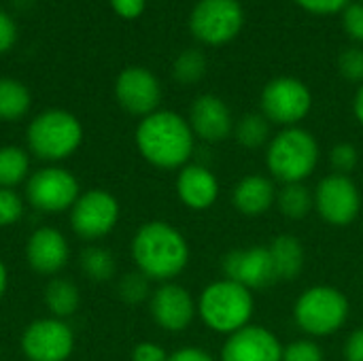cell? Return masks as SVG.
Listing matches in <instances>:
<instances>
[{
  "label": "cell",
  "mask_w": 363,
  "mask_h": 361,
  "mask_svg": "<svg viewBox=\"0 0 363 361\" xmlns=\"http://www.w3.org/2000/svg\"><path fill=\"white\" fill-rule=\"evenodd\" d=\"M134 140L143 160L160 170H181L196 151L189 121L174 111H155L143 117Z\"/></svg>",
  "instance_id": "6da1fadb"
},
{
  "label": "cell",
  "mask_w": 363,
  "mask_h": 361,
  "mask_svg": "<svg viewBox=\"0 0 363 361\" xmlns=\"http://www.w3.org/2000/svg\"><path fill=\"white\" fill-rule=\"evenodd\" d=\"M132 260L136 270L149 281L170 283L189 264V243L181 230L168 221H147L132 238Z\"/></svg>",
  "instance_id": "7a4b0ae2"
},
{
  "label": "cell",
  "mask_w": 363,
  "mask_h": 361,
  "mask_svg": "<svg viewBox=\"0 0 363 361\" xmlns=\"http://www.w3.org/2000/svg\"><path fill=\"white\" fill-rule=\"evenodd\" d=\"M321 162V147L302 126L281 128L266 147V168L281 185L306 183Z\"/></svg>",
  "instance_id": "3957f363"
},
{
  "label": "cell",
  "mask_w": 363,
  "mask_h": 361,
  "mask_svg": "<svg viewBox=\"0 0 363 361\" xmlns=\"http://www.w3.org/2000/svg\"><path fill=\"white\" fill-rule=\"evenodd\" d=\"M196 302L200 321L221 336H232L234 332L251 326L255 313L253 291L225 277L208 283Z\"/></svg>",
  "instance_id": "277c9868"
},
{
  "label": "cell",
  "mask_w": 363,
  "mask_h": 361,
  "mask_svg": "<svg viewBox=\"0 0 363 361\" xmlns=\"http://www.w3.org/2000/svg\"><path fill=\"white\" fill-rule=\"evenodd\" d=\"M351 315V302L342 289L334 285L306 287L294 302V321L308 338H325L338 334Z\"/></svg>",
  "instance_id": "5b68a950"
},
{
  "label": "cell",
  "mask_w": 363,
  "mask_h": 361,
  "mask_svg": "<svg viewBox=\"0 0 363 361\" xmlns=\"http://www.w3.org/2000/svg\"><path fill=\"white\" fill-rule=\"evenodd\" d=\"M26 138L30 151L38 160L62 162L79 149L83 140V128L74 115L51 109L32 119Z\"/></svg>",
  "instance_id": "8992f818"
},
{
  "label": "cell",
  "mask_w": 363,
  "mask_h": 361,
  "mask_svg": "<svg viewBox=\"0 0 363 361\" xmlns=\"http://www.w3.org/2000/svg\"><path fill=\"white\" fill-rule=\"evenodd\" d=\"M259 109L270 123L279 128H294L313 111V91L296 77H274L262 89Z\"/></svg>",
  "instance_id": "52a82bcc"
},
{
  "label": "cell",
  "mask_w": 363,
  "mask_h": 361,
  "mask_svg": "<svg viewBox=\"0 0 363 361\" xmlns=\"http://www.w3.org/2000/svg\"><path fill=\"white\" fill-rule=\"evenodd\" d=\"M245 26V9L238 0H198L189 15V30L196 40L223 47Z\"/></svg>",
  "instance_id": "ba28073f"
},
{
  "label": "cell",
  "mask_w": 363,
  "mask_h": 361,
  "mask_svg": "<svg viewBox=\"0 0 363 361\" xmlns=\"http://www.w3.org/2000/svg\"><path fill=\"white\" fill-rule=\"evenodd\" d=\"M315 213L332 228H349L362 213L363 198L353 177L330 172L313 189Z\"/></svg>",
  "instance_id": "9c48e42d"
},
{
  "label": "cell",
  "mask_w": 363,
  "mask_h": 361,
  "mask_svg": "<svg viewBox=\"0 0 363 361\" xmlns=\"http://www.w3.org/2000/svg\"><path fill=\"white\" fill-rule=\"evenodd\" d=\"M79 196L81 194L77 177L60 166L40 168L26 183V198L32 204V209L49 215L72 209Z\"/></svg>",
  "instance_id": "30bf717a"
},
{
  "label": "cell",
  "mask_w": 363,
  "mask_h": 361,
  "mask_svg": "<svg viewBox=\"0 0 363 361\" xmlns=\"http://www.w3.org/2000/svg\"><path fill=\"white\" fill-rule=\"evenodd\" d=\"M121 206L106 189L83 191L70 209V226L83 240H98L111 234L119 221Z\"/></svg>",
  "instance_id": "8fae6325"
},
{
  "label": "cell",
  "mask_w": 363,
  "mask_h": 361,
  "mask_svg": "<svg viewBox=\"0 0 363 361\" xmlns=\"http://www.w3.org/2000/svg\"><path fill=\"white\" fill-rule=\"evenodd\" d=\"M72 351L74 332L64 319H36L21 334V353L28 361H66Z\"/></svg>",
  "instance_id": "7c38bea8"
},
{
  "label": "cell",
  "mask_w": 363,
  "mask_h": 361,
  "mask_svg": "<svg viewBox=\"0 0 363 361\" xmlns=\"http://www.w3.org/2000/svg\"><path fill=\"white\" fill-rule=\"evenodd\" d=\"M221 272L251 291H264L279 283V274L268 247L253 245L232 249L221 257Z\"/></svg>",
  "instance_id": "4fadbf2b"
},
{
  "label": "cell",
  "mask_w": 363,
  "mask_h": 361,
  "mask_svg": "<svg viewBox=\"0 0 363 361\" xmlns=\"http://www.w3.org/2000/svg\"><path fill=\"white\" fill-rule=\"evenodd\" d=\"M149 311L155 326L170 334L185 332L198 317V302L191 291L174 281L160 283L149 298Z\"/></svg>",
  "instance_id": "5bb4252c"
},
{
  "label": "cell",
  "mask_w": 363,
  "mask_h": 361,
  "mask_svg": "<svg viewBox=\"0 0 363 361\" xmlns=\"http://www.w3.org/2000/svg\"><path fill=\"white\" fill-rule=\"evenodd\" d=\"M219 361H283V343L266 326L251 323L225 336Z\"/></svg>",
  "instance_id": "9a60e30c"
},
{
  "label": "cell",
  "mask_w": 363,
  "mask_h": 361,
  "mask_svg": "<svg viewBox=\"0 0 363 361\" xmlns=\"http://www.w3.org/2000/svg\"><path fill=\"white\" fill-rule=\"evenodd\" d=\"M115 96L130 115L147 117L157 111L162 102V87L157 77L147 68H125L115 83Z\"/></svg>",
  "instance_id": "2e32d148"
},
{
  "label": "cell",
  "mask_w": 363,
  "mask_h": 361,
  "mask_svg": "<svg viewBox=\"0 0 363 361\" xmlns=\"http://www.w3.org/2000/svg\"><path fill=\"white\" fill-rule=\"evenodd\" d=\"M187 121L194 130V136L208 145H219L228 140L236 123L228 102L215 94L198 96L189 106Z\"/></svg>",
  "instance_id": "e0dca14e"
},
{
  "label": "cell",
  "mask_w": 363,
  "mask_h": 361,
  "mask_svg": "<svg viewBox=\"0 0 363 361\" xmlns=\"http://www.w3.org/2000/svg\"><path fill=\"white\" fill-rule=\"evenodd\" d=\"M174 189L181 204L194 213L213 209L221 194V185L215 172L204 164H191V162L179 170Z\"/></svg>",
  "instance_id": "ac0fdd59"
},
{
  "label": "cell",
  "mask_w": 363,
  "mask_h": 361,
  "mask_svg": "<svg viewBox=\"0 0 363 361\" xmlns=\"http://www.w3.org/2000/svg\"><path fill=\"white\" fill-rule=\"evenodd\" d=\"M68 243L64 234L55 228H38L30 234L26 243V262L34 272L43 277L57 274L68 264Z\"/></svg>",
  "instance_id": "d6986e66"
},
{
  "label": "cell",
  "mask_w": 363,
  "mask_h": 361,
  "mask_svg": "<svg viewBox=\"0 0 363 361\" xmlns=\"http://www.w3.org/2000/svg\"><path fill=\"white\" fill-rule=\"evenodd\" d=\"M277 181L266 174H247L232 189V206L245 217H262L277 206Z\"/></svg>",
  "instance_id": "ffe728a7"
},
{
  "label": "cell",
  "mask_w": 363,
  "mask_h": 361,
  "mask_svg": "<svg viewBox=\"0 0 363 361\" xmlns=\"http://www.w3.org/2000/svg\"><path fill=\"white\" fill-rule=\"evenodd\" d=\"M268 251L272 255L279 281H296V279H300V274L304 270V264H306V251H304L302 240L296 234H289V232L277 234L270 240Z\"/></svg>",
  "instance_id": "44dd1931"
},
{
  "label": "cell",
  "mask_w": 363,
  "mask_h": 361,
  "mask_svg": "<svg viewBox=\"0 0 363 361\" xmlns=\"http://www.w3.org/2000/svg\"><path fill=\"white\" fill-rule=\"evenodd\" d=\"M277 209L289 221H302L315 211V196L306 183L281 185L277 194Z\"/></svg>",
  "instance_id": "7402d4cb"
},
{
  "label": "cell",
  "mask_w": 363,
  "mask_h": 361,
  "mask_svg": "<svg viewBox=\"0 0 363 361\" xmlns=\"http://www.w3.org/2000/svg\"><path fill=\"white\" fill-rule=\"evenodd\" d=\"M45 306L49 309L51 317L55 319H66L79 311L81 304V294L79 287L68 281V279H51L49 285L45 287L43 294Z\"/></svg>",
  "instance_id": "603a6c76"
},
{
  "label": "cell",
  "mask_w": 363,
  "mask_h": 361,
  "mask_svg": "<svg viewBox=\"0 0 363 361\" xmlns=\"http://www.w3.org/2000/svg\"><path fill=\"white\" fill-rule=\"evenodd\" d=\"M270 126L272 123L262 113H247L240 119H236L232 136L240 147L255 151V149L268 147V143L272 138Z\"/></svg>",
  "instance_id": "cb8c5ba5"
},
{
  "label": "cell",
  "mask_w": 363,
  "mask_h": 361,
  "mask_svg": "<svg viewBox=\"0 0 363 361\" xmlns=\"http://www.w3.org/2000/svg\"><path fill=\"white\" fill-rule=\"evenodd\" d=\"M79 266H81L83 274L89 281H96V283L111 281L115 277V272H117V262H115L113 253L106 247H98V245L85 247L81 251Z\"/></svg>",
  "instance_id": "d4e9b609"
},
{
  "label": "cell",
  "mask_w": 363,
  "mask_h": 361,
  "mask_svg": "<svg viewBox=\"0 0 363 361\" xmlns=\"http://www.w3.org/2000/svg\"><path fill=\"white\" fill-rule=\"evenodd\" d=\"M30 172V155L15 145L0 147V187L13 189L21 181L28 179Z\"/></svg>",
  "instance_id": "484cf974"
},
{
  "label": "cell",
  "mask_w": 363,
  "mask_h": 361,
  "mask_svg": "<svg viewBox=\"0 0 363 361\" xmlns=\"http://www.w3.org/2000/svg\"><path fill=\"white\" fill-rule=\"evenodd\" d=\"M30 109V91L15 79H0V119H21Z\"/></svg>",
  "instance_id": "4316f807"
},
{
  "label": "cell",
  "mask_w": 363,
  "mask_h": 361,
  "mask_svg": "<svg viewBox=\"0 0 363 361\" xmlns=\"http://www.w3.org/2000/svg\"><path fill=\"white\" fill-rule=\"evenodd\" d=\"M208 62L200 49H185L172 64V77L181 85H196L206 74Z\"/></svg>",
  "instance_id": "83f0119b"
},
{
  "label": "cell",
  "mask_w": 363,
  "mask_h": 361,
  "mask_svg": "<svg viewBox=\"0 0 363 361\" xmlns=\"http://www.w3.org/2000/svg\"><path fill=\"white\" fill-rule=\"evenodd\" d=\"M117 291H119V298L128 304H140L145 302L147 298H151V281L134 270V272H128L119 279V285H117Z\"/></svg>",
  "instance_id": "f1b7e54d"
},
{
  "label": "cell",
  "mask_w": 363,
  "mask_h": 361,
  "mask_svg": "<svg viewBox=\"0 0 363 361\" xmlns=\"http://www.w3.org/2000/svg\"><path fill=\"white\" fill-rule=\"evenodd\" d=\"M330 164H332V172L336 174H347L351 177L357 166H359V151L353 143H336L330 151Z\"/></svg>",
  "instance_id": "f546056e"
},
{
  "label": "cell",
  "mask_w": 363,
  "mask_h": 361,
  "mask_svg": "<svg viewBox=\"0 0 363 361\" xmlns=\"http://www.w3.org/2000/svg\"><path fill=\"white\" fill-rule=\"evenodd\" d=\"M283 361H325V353L315 338H298L283 345Z\"/></svg>",
  "instance_id": "4dcf8cb0"
},
{
  "label": "cell",
  "mask_w": 363,
  "mask_h": 361,
  "mask_svg": "<svg viewBox=\"0 0 363 361\" xmlns=\"http://www.w3.org/2000/svg\"><path fill=\"white\" fill-rule=\"evenodd\" d=\"M23 200L15 189L0 187V228H11L23 217Z\"/></svg>",
  "instance_id": "1f68e13d"
},
{
  "label": "cell",
  "mask_w": 363,
  "mask_h": 361,
  "mask_svg": "<svg viewBox=\"0 0 363 361\" xmlns=\"http://www.w3.org/2000/svg\"><path fill=\"white\" fill-rule=\"evenodd\" d=\"M338 72L351 83H363V47H349L338 57Z\"/></svg>",
  "instance_id": "d6a6232c"
},
{
  "label": "cell",
  "mask_w": 363,
  "mask_h": 361,
  "mask_svg": "<svg viewBox=\"0 0 363 361\" xmlns=\"http://www.w3.org/2000/svg\"><path fill=\"white\" fill-rule=\"evenodd\" d=\"M342 28L355 43H363V2H351L342 11Z\"/></svg>",
  "instance_id": "836d02e7"
},
{
  "label": "cell",
  "mask_w": 363,
  "mask_h": 361,
  "mask_svg": "<svg viewBox=\"0 0 363 361\" xmlns=\"http://www.w3.org/2000/svg\"><path fill=\"white\" fill-rule=\"evenodd\" d=\"M294 2L313 15H336L351 4V0H294Z\"/></svg>",
  "instance_id": "e575fe53"
},
{
  "label": "cell",
  "mask_w": 363,
  "mask_h": 361,
  "mask_svg": "<svg viewBox=\"0 0 363 361\" xmlns=\"http://www.w3.org/2000/svg\"><path fill=\"white\" fill-rule=\"evenodd\" d=\"M132 361H168V353L157 343L143 340L132 349Z\"/></svg>",
  "instance_id": "d590c367"
},
{
  "label": "cell",
  "mask_w": 363,
  "mask_h": 361,
  "mask_svg": "<svg viewBox=\"0 0 363 361\" xmlns=\"http://www.w3.org/2000/svg\"><path fill=\"white\" fill-rule=\"evenodd\" d=\"M342 357L345 361H363V326L355 328L347 336L345 347H342Z\"/></svg>",
  "instance_id": "8d00e7d4"
},
{
  "label": "cell",
  "mask_w": 363,
  "mask_h": 361,
  "mask_svg": "<svg viewBox=\"0 0 363 361\" xmlns=\"http://www.w3.org/2000/svg\"><path fill=\"white\" fill-rule=\"evenodd\" d=\"M145 2L147 0H111V6L123 19H136L145 11Z\"/></svg>",
  "instance_id": "74e56055"
},
{
  "label": "cell",
  "mask_w": 363,
  "mask_h": 361,
  "mask_svg": "<svg viewBox=\"0 0 363 361\" xmlns=\"http://www.w3.org/2000/svg\"><path fill=\"white\" fill-rule=\"evenodd\" d=\"M168 361H219L200 347H183L168 355Z\"/></svg>",
  "instance_id": "f35d334b"
},
{
  "label": "cell",
  "mask_w": 363,
  "mask_h": 361,
  "mask_svg": "<svg viewBox=\"0 0 363 361\" xmlns=\"http://www.w3.org/2000/svg\"><path fill=\"white\" fill-rule=\"evenodd\" d=\"M15 38H17V30H15L13 19L6 13L0 11V53H4L6 49H11L13 43H15Z\"/></svg>",
  "instance_id": "ab89813d"
},
{
  "label": "cell",
  "mask_w": 363,
  "mask_h": 361,
  "mask_svg": "<svg viewBox=\"0 0 363 361\" xmlns=\"http://www.w3.org/2000/svg\"><path fill=\"white\" fill-rule=\"evenodd\" d=\"M353 115H355V119L363 126V83L357 87L355 98H353Z\"/></svg>",
  "instance_id": "60d3db41"
},
{
  "label": "cell",
  "mask_w": 363,
  "mask_h": 361,
  "mask_svg": "<svg viewBox=\"0 0 363 361\" xmlns=\"http://www.w3.org/2000/svg\"><path fill=\"white\" fill-rule=\"evenodd\" d=\"M6 287H9V272H6L4 262L0 260V300H2V296L6 294Z\"/></svg>",
  "instance_id": "b9f144b4"
},
{
  "label": "cell",
  "mask_w": 363,
  "mask_h": 361,
  "mask_svg": "<svg viewBox=\"0 0 363 361\" xmlns=\"http://www.w3.org/2000/svg\"><path fill=\"white\" fill-rule=\"evenodd\" d=\"M359 2H363V0H359Z\"/></svg>",
  "instance_id": "7bdbcfd3"
}]
</instances>
